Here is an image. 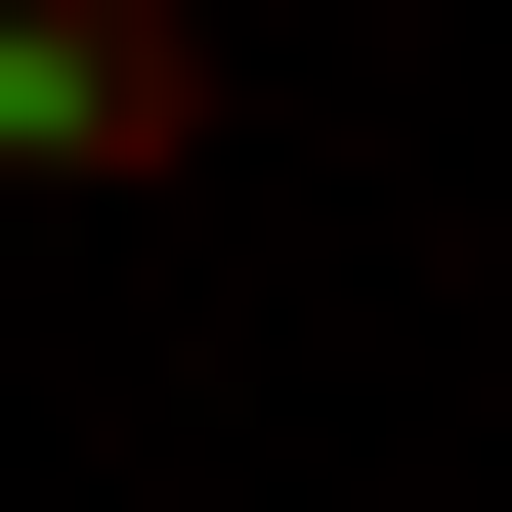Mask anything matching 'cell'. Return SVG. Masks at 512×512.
Instances as JSON below:
<instances>
[{"mask_svg":"<svg viewBox=\"0 0 512 512\" xmlns=\"http://www.w3.org/2000/svg\"><path fill=\"white\" fill-rule=\"evenodd\" d=\"M0 171H214V0H0Z\"/></svg>","mask_w":512,"mask_h":512,"instance_id":"6da1fadb","label":"cell"}]
</instances>
